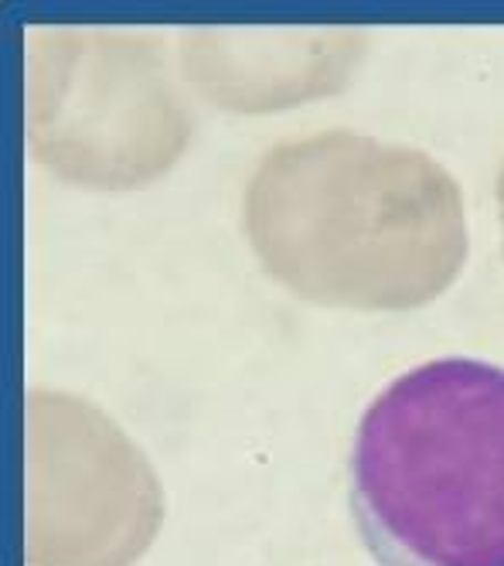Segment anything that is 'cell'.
Masks as SVG:
<instances>
[{
  "label": "cell",
  "instance_id": "cell-1",
  "mask_svg": "<svg viewBox=\"0 0 504 566\" xmlns=\"http://www.w3.org/2000/svg\"><path fill=\"white\" fill-rule=\"evenodd\" d=\"M348 492L382 566H504V369L430 358L358 420Z\"/></svg>",
  "mask_w": 504,
  "mask_h": 566
}]
</instances>
